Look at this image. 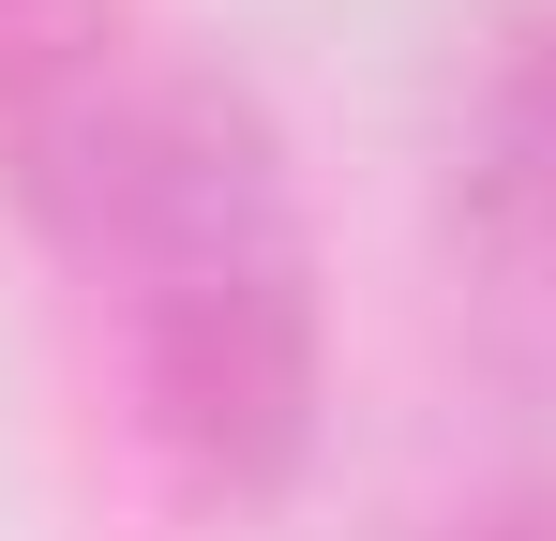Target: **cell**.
<instances>
[{
    "instance_id": "obj_2",
    "label": "cell",
    "mask_w": 556,
    "mask_h": 541,
    "mask_svg": "<svg viewBox=\"0 0 556 541\" xmlns=\"http://www.w3.org/2000/svg\"><path fill=\"white\" fill-rule=\"evenodd\" d=\"M452 241L511 331H556V0H511L452 136Z\"/></svg>"
},
{
    "instance_id": "obj_1",
    "label": "cell",
    "mask_w": 556,
    "mask_h": 541,
    "mask_svg": "<svg viewBox=\"0 0 556 541\" xmlns=\"http://www.w3.org/2000/svg\"><path fill=\"white\" fill-rule=\"evenodd\" d=\"M30 226L105 286L136 422L166 437V466L226 512L286 496L316 437V256L256 90L211 61H151Z\"/></svg>"
},
{
    "instance_id": "obj_3",
    "label": "cell",
    "mask_w": 556,
    "mask_h": 541,
    "mask_svg": "<svg viewBox=\"0 0 556 541\" xmlns=\"http://www.w3.org/2000/svg\"><path fill=\"white\" fill-rule=\"evenodd\" d=\"M151 61L166 46L136 30V0H0V180H15V211H46L76 180V151L136 105Z\"/></svg>"
},
{
    "instance_id": "obj_4",
    "label": "cell",
    "mask_w": 556,
    "mask_h": 541,
    "mask_svg": "<svg viewBox=\"0 0 556 541\" xmlns=\"http://www.w3.org/2000/svg\"><path fill=\"white\" fill-rule=\"evenodd\" d=\"M437 541H556V466H511V481H481Z\"/></svg>"
}]
</instances>
